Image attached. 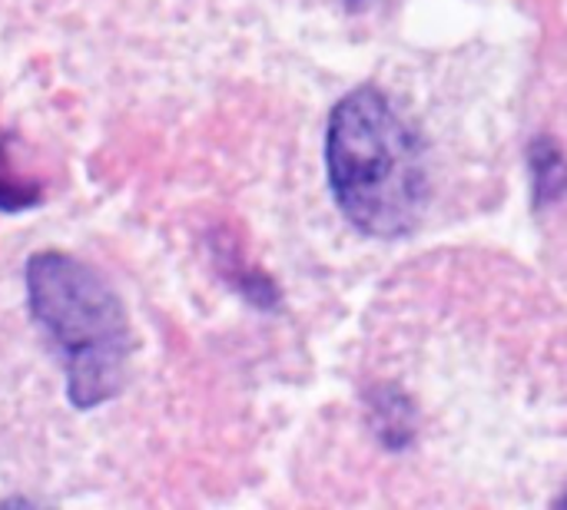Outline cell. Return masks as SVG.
Returning a JSON list of instances; mask_svg holds the SVG:
<instances>
[{"instance_id":"2","label":"cell","mask_w":567,"mask_h":510,"mask_svg":"<svg viewBox=\"0 0 567 510\" xmlns=\"http://www.w3.org/2000/svg\"><path fill=\"white\" fill-rule=\"evenodd\" d=\"M27 309L53 345L73 408L90 412L113 402L130 375V315L113 285L83 259L37 252L23 269Z\"/></svg>"},{"instance_id":"6","label":"cell","mask_w":567,"mask_h":510,"mask_svg":"<svg viewBox=\"0 0 567 510\" xmlns=\"http://www.w3.org/2000/svg\"><path fill=\"white\" fill-rule=\"evenodd\" d=\"M555 504H558V508H567V491L558 498V501H555Z\"/></svg>"},{"instance_id":"4","label":"cell","mask_w":567,"mask_h":510,"mask_svg":"<svg viewBox=\"0 0 567 510\" xmlns=\"http://www.w3.org/2000/svg\"><path fill=\"white\" fill-rule=\"evenodd\" d=\"M528 169L538 206H551L567 192V159L555 139H535L528 149Z\"/></svg>"},{"instance_id":"5","label":"cell","mask_w":567,"mask_h":510,"mask_svg":"<svg viewBox=\"0 0 567 510\" xmlns=\"http://www.w3.org/2000/svg\"><path fill=\"white\" fill-rule=\"evenodd\" d=\"M372 415H375V431H379V441L385 448H405L412 441V431H415V421H412V408L405 398L392 395V392H382L379 402H372Z\"/></svg>"},{"instance_id":"1","label":"cell","mask_w":567,"mask_h":510,"mask_svg":"<svg viewBox=\"0 0 567 510\" xmlns=\"http://www.w3.org/2000/svg\"><path fill=\"white\" fill-rule=\"evenodd\" d=\"M326 179L339 212L369 239L409 236L429 202L415 133L375 86L346 93L326 126Z\"/></svg>"},{"instance_id":"3","label":"cell","mask_w":567,"mask_h":510,"mask_svg":"<svg viewBox=\"0 0 567 510\" xmlns=\"http://www.w3.org/2000/svg\"><path fill=\"white\" fill-rule=\"evenodd\" d=\"M43 183L13 163V139L0 133V212H27L43 202Z\"/></svg>"}]
</instances>
